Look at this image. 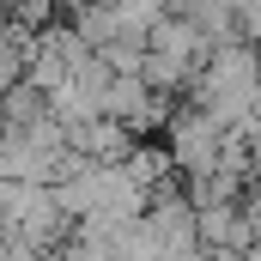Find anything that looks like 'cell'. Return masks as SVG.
I'll use <instances>...</instances> for the list:
<instances>
[{
  "instance_id": "1",
  "label": "cell",
  "mask_w": 261,
  "mask_h": 261,
  "mask_svg": "<svg viewBox=\"0 0 261 261\" xmlns=\"http://www.w3.org/2000/svg\"><path fill=\"white\" fill-rule=\"evenodd\" d=\"M164 128H170L164 140H170V164H176V170H189V176H213V170H219L225 128H219L213 116H200L195 103H189V110H176Z\"/></svg>"
},
{
  "instance_id": "2",
  "label": "cell",
  "mask_w": 261,
  "mask_h": 261,
  "mask_svg": "<svg viewBox=\"0 0 261 261\" xmlns=\"http://www.w3.org/2000/svg\"><path fill=\"white\" fill-rule=\"evenodd\" d=\"M255 91H261V49H255Z\"/></svg>"
}]
</instances>
